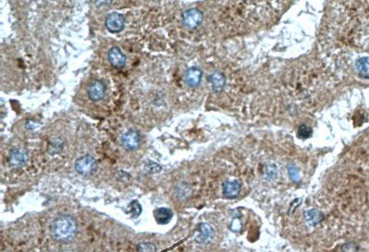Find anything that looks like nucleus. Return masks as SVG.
Returning a JSON list of instances; mask_svg holds the SVG:
<instances>
[{
  "label": "nucleus",
  "mask_w": 369,
  "mask_h": 252,
  "mask_svg": "<svg viewBox=\"0 0 369 252\" xmlns=\"http://www.w3.org/2000/svg\"><path fill=\"white\" fill-rule=\"evenodd\" d=\"M105 26L111 33H114V34L120 33L121 31H123L125 27V19L119 13H116V12L111 13L105 19Z\"/></svg>",
  "instance_id": "423d86ee"
},
{
  "label": "nucleus",
  "mask_w": 369,
  "mask_h": 252,
  "mask_svg": "<svg viewBox=\"0 0 369 252\" xmlns=\"http://www.w3.org/2000/svg\"><path fill=\"white\" fill-rule=\"evenodd\" d=\"M105 94V85L101 81H94L88 87L89 98L94 102H99Z\"/></svg>",
  "instance_id": "0eeeda50"
},
{
  "label": "nucleus",
  "mask_w": 369,
  "mask_h": 252,
  "mask_svg": "<svg viewBox=\"0 0 369 252\" xmlns=\"http://www.w3.org/2000/svg\"><path fill=\"white\" fill-rule=\"evenodd\" d=\"M51 144H52V151H49L50 153H57L63 148V142L60 140H57V141L53 140L51 142Z\"/></svg>",
  "instance_id": "6ab92c4d"
},
{
  "label": "nucleus",
  "mask_w": 369,
  "mask_h": 252,
  "mask_svg": "<svg viewBox=\"0 0 369 252\" xmlns=\"http://www.w3.org/2000/svg\"><path fill=\"white\" fill-rule=\"evenodd\" d=\"M140 133L135 130H129L125 132L121 137V144L127 151H135L141 145Z\"/></svg>",
  "instance_id": "20e7f679"
},
{
  "label": "nucleus",
  "mask_w": 369,
  "mask_h": 252,
  "mask_svg": "<svg viewBox=\"0 0 369 252\" xmlns=\"http://www.w3.org/2000/svg\"><path fill=\"white\" fill-rule=\"evenodd\" d=\"M127 213L130 215L132 218H138L140 215H142V204H141L137 200L132 201V202L128 205Z\"/></svg>",
  "instance_id": "2eb2a0df"
},
{
  "label": "nucleus",
  "mask_w": 369,
  "mask_h": 252,
  "mask_svg": "<svg viewBox=\"0 0 369 252\" xmlns=\"http://www.w3.org/2000/svg\"><path fill=\"white\" fill-rule=\"evenodd\" d=\"M97 169V162L93 156L91 155H84L79 159H77L75 162V170L82 176H92L95 174Z\"/></svg>",
  "instance_id": "f03ea898"
},
{
  "label": "nucleus",
  "mask_w": 369,
  "mask_h": 252,
  "mask_svg": "<svg viewBox=\"0 0 369 252\" xmlns=\"http://www.w3.org/2000/svg\"><path fill=\"white\" fill-rule=\"evenodd\" d=\"M289 176L291 177L293 181H299V179H300L299 173L294 166H291L289 168Z\"/></svg>",
  "instance_id": "aec40b11"
},
{
  "label": "nucleus",
  "mask_w": 369,
  "mask_h": 252,
  "mask_svg": "<svg viewBox=\"0 0 369 252\" xmlns=\"http://www.w3.org/2000/svg\"><path fill=\"white\" fill-rule=\"evenodd\" d=\"M209 83L211 84L213 92L219 93V92H221L225 88V77L224 76L223 73H221L219 71H215V72H213L212 74L209 76Z\"/></svg>",
  "instance_id": "ddd939ff"
},
{
  "label": "nucleus",
  "mask_w": 369,
  "mask_h": 252,
  "mask_svg": "<svg viewBox=\"0 0 369 252\" xmlns=\"http://www.w3.org/2000/svg\"><path fill=\"white\" fill-rule=\"evenodd\" d=\"M113 2V0H95V4L97 7H104L108 6Z\"/></svg>",
  "instance_id": "412c9836"
},
{
  "label": "nucleus",
  "mask_w": 369,
  "mask_h": 252,
  "mask_svg": "<svg viewBox=\"0 0 369 252\" xmlns=\"http://www.w3.org/2000/svg\"><path fill=\"white\" fill-rule=\"evenodd\" d=\"M108 60L116 68L123 67L127 63V57L119 47H112L108 53Z\"/></svg>",
  "instance_id": "6e6552de"
},
{
  "label": "nucleus",
  "mask_w": 369,
  "mask_h": 252,
  "mask_svg": "<svg viewBox=\"0 0 369 252\" xmlns=\"http://www.w3.org/2000/svg\"><path fill=\"white\" fill-rule=\"evenodd\" d=\"M77 221L70 215H60L51 225L52 236L59 242H68L76 236Z\"/></svg>",
  "instance_id": "f257e3e1"
},
{
  "label": "nucleus",
  "mask_w": 369,
  "mask_h": 252,
  "mask_svg": "<svg viewBox=\"0 0 369 252\" xmlns=\"http://www.w3.org/2000/svg\"><path fill=\"white\" fill-rule=\"evenodd\" d=\"M198 234L195 237L196 241L198 243H206L208 242L209 240H210L213 236V230L212 228L210 227V225H209L208 224H199V229H198Z\"/></svg>",
  "instance_id": "f8f14e48"
},
{
  "label": "nucleus",
  "mask_w": 369,
  "mask_h": 252,
  "mask_svg": "<svg viewBox=\"0 0 369 252\" xmlns=\"http://www.w3.org/2000/svg\"><path fill=\"white\" fill-rule=\"evenodd\" d=\"M241 190V184L237 180L225 181L223 186L224 195L227 199H235L237 198Z\"/></svg>",
  "instance_id": "9d476101"
},
{
  "label": "nucleus",
  "mask_w": 369,
  "mask_h": 252,
  "mask_svg": "<svg viewBox=\"0 0 369 252\" xmlns=\"http://www.w3.org/2000/svg\"><path fill=\"white\" fill-rule=\"evenodd\" d=\"M312 129L306 125H301L297 130V135L300 139H308L312 136Z\"/></svg>",
  "instance_id": "f3484780"
},
{
  "label": "nucleus",
  "mask_w": 369,
  "mask_h": 252,
  "mask_svg": "<svg viewBox=\"0 0 369 252\" xmlns=\"http://www.w3.org/2000/svg\"><path fill=\"white\" fill-rule=\"evenodd\" d=\"M203 21V13L197 9H190L186 10L182 15V22L185 27L189 29H196Z\"/></svg>",
  "instance_id": "7ed1b4c3"
},
{
  "label": "nucleus",
  "mask_w": 369,
  "mask_h": 252,
  "mask_svg": "<svg viewBox=\"0 0 369 252\" xmlns=\"http://www.w3.org/2000/svg\"><path fill=\"white\" fill-rule=\"evenodd\" d=\"M137 251H139V252H156L157 248L152 243L142 242L138 244Z\"/></svg>",
  "instance_id": "a211bd4d"
},
{
  "label": "nucleus",
  "mask_w": 369,
  "mask_h": 252,
  "mask_svg": "<svg viewBox=\"0 0 369 252\" xmlns=\"http://www.w3.org/2000/svg\"><path fill=\"white\" fill-rule=\"evenodd\" d=\"M153 215H154V219L157 222V224H167L168 223H170L174 214L169 208L161 207V208H157L154 211Z\"/></svg>",
  "instance_id": "9b49d317"
},
{
  "label": "nucleus",
  "mask_w": 369,
  "mask_h": 252,
  "mask_svg": "<svg viewBox=\"0 0 369 252\" xmlns=\"http://www.w3.org/2000/svg\"><path fill=\"white\" fill-rule=\"evenodd\" d=\"M201 79H202V71L198 67H190L185 75L186 84H188L190 88L198 87L201 82Z\"/></svg>",
  "instance_id": "1a4fd4ad"
},
{
  "label": "nucleus",
  "mask_w": 369,
  "mask_h": 252,
  "mask_svg": "<svg viewBox=\"0 0 369 252\" xmlns=\"http://www.w3.org/2000/svg\"><path fill=\"white\" fill-rule=\"evenodd\" d=\"M305 217H306L307 222L309 224H312V225L321 223L322 219H323V215H322L321 213L317 211V210H310V211H308L306 213V215H305Z\"/></svg>",
  "instance_id": "dca6fc26"
},
{
  "label": "nucleus",
  "mask_w": 369,
  "mask_h": 252,
  "mask_svg": "<svg viewBox=\"0 0 369 252\" xmlns=\"http://www.w3.org/2000/svg\"><path fill=\"white\" fill-rule=\"evenodd\" d=\"M29 160L28 151L21 148H13L9 154V163L12 168H23Z\"/></svg>",
  "instance_id": "39448f33"
},
{
  "label": "nucleus",
  "mask_w": 369,
  "mask_h": 252,
  "mask_svg": "<svg viewBox=\"0 0 369 252\" xmlns=\"http://www.w3.org/2000/svg\"><path fill=\"white\" fill-rule=\"evenodd\" d=\"M356 70L358 74L365 79H369V57L359 58L356 63Z\"/></svg>",
  "instance_id": "4468645a"
}]
</instances>
